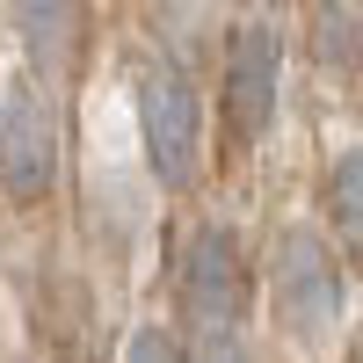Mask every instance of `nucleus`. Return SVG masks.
Returning <instances> with one entry per match:
<instances>
[{"label":"nucleus","mask_w":363,"mask_h":363,"mask_svg":"<svg viewBox=\"0 0 363 363\" xmlns=\"http://www.w3.org/2000/svg\"><path fill=\"white\" fill-rule=\"evenodd\" d=\"M342 262L313 225H284L269 247V306L291 342H327L342 327Z\"/></svg>","instance_id":"1"},{"label":"nucleus","mask_w":363,"mask_h":363,"mask_svg":"<svg viewBox=\"0 0 363 363\" xmlns=\"http://www.w3.org/2000/svg\"><path fill=\"white\" fill-rule=\"evenodd\" d=\"M138 138H145V160H153L160 189H189L196 167H203V109H196V87L182 66L153 58L138 66Z\"/></svg>","instance_id":"2"},{"label":"nucleus","mask_w":363,"mask_h":363,"mask_svg":"<svg viewBox=\"0 0 363 363\" xmlns=\"http://www.w3.org/2000/svg\"><path fill=\"white\" fill-rule=\"evenodd\" d=\"M58 182V109L37 80H8L0 87V189L15 203L51 196Z\"/></svg>","instance_id":"3"},{"label":"nucleus","mask_w":363,"mask_h":363,"mask_svg":"<svg viewBox=\"0 0 363 363\" xmlns=\"http://www.w3.org/2000/svg\"><path fill=\"white\" fill-rule=\"evenodd\" d=\"M277 95H284V37L262 22H240L225 37V73H218V102H225V131L240 145H255L277 124Z\"/></svg>","instance_id":"4"},{"label":"nucleus","mask_w":363,"mask_h":363,"mask_svg":"<svg viewBox=\"0 0 363 363\" xmlns=\"http://www.w3.org/2000/svg\"><path fill=\"white\" fill-rule=\"evenodd\" d=\"M182 320L196 327H240L247 313V255H240V233L233 225H196L189 247H182Z\"/></svg>","instance_id":"5"},{"label":"nucleus","mask_w":363,"mask_h":363,"mask_svg":"<svg viewBox=\"0 0 363 363\" xmlns=\"http://www.w3.org/2000/svg\"><path fill=\"white\" fill-rule=\"evenodd\" d=\"M8 8H15V37L29 66L58 80L80 58V0H8Z\"/></svg>","instance_id":"6"},{"label":"nucleus","mask_w":363,"mask_h":363,"mask_svg":"<svg viewBox=\"0 0 363 363\" xmlns=\"http://www.w3.org/2000/svg\"><path fill=\"white\" fill-rule=\"evenodd\" d=\"M313 58H320V73L335 87H363V0H320Z\"/></svg>","instance_id":"7"},{"label":"nucleus","mask_w":363,"mask_h":363,"mask_svg":"<svg viewBox=\"0 0 363 363\" xmlns=\"http://www.w3.org/2000/svg\"><path fill=\"white\" fill-rule=\"evenodd\" d=\"M327 225H335V240L363 262V145H349V153L327 167Z\"/></svg>","instance_id":"8"},{"label":"nucleus","mask_w":363,"mask_h":363,"mask_svg":"<svg viewBox=\"0 0 363 363\" xmlns=\"http://www.w3.org/2000/svg\"><path fill=\"white\" fill-rule=\"evenodd\" d=\"M189 363H255L247 342H240V327H203L189 342Z\"/></svg>","instance_id":"9"},{"label":"nucleus","mask_w":363,"mask_h":363,"mask_svg":"<svg viewBox=\"0 0 363 363\" xmlns=\"http://www.w3.org/2000/svg\"><path fill=\"white\" fill-rule=\"evenodd\" d=\"M124 363H189V349H182L167 327H138V335L124 342Z\"/></svg>","instance_id":"10"}]
</instances>
